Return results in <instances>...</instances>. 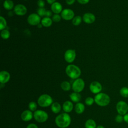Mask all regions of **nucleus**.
<instances>
[{
  "label": "nucleus",
  "mask_w": 128,
  "mask_h": 128,
  "mask_svg": "<svg viewBox=\"0 0 128 128\" xmlns=\"http://www.w3.org/2000/svg\"><path fill=\"white\" fill-rule=\"evenodd\" d=\"M71 122V118L68 113H62L58 115L55 118L56 125L60 128L68 127Z\"/></svg>",
  "instance_id": "1"
},
{
  "label": "nucleus",
  "mask_w": 128,
  "mask_h": 128,
  "mask_svg": "<svg viewBox=\"0 0 128 128\" xmlns=\"http://www.w3.org/2000/svg\"><path fill=\"white\" fill-rule=\"evenodd\" d=\"M94 102L99 106H106L110 101V97L108 94L104 92H100L96 94L94 98Z\"/></svg>",
  "instance_id": "2"
},
{
  "label": "nucleus",
  "mask_w": 128,
  "mask_h": 128,
  "mask_svg": "<svg viewBox=\"0 0 128 128\" xmlns=\"http://www.w3.org/2000/svg\"><path fill=\"white\" fill-rule=\"evenodd\" d=\"M66 72L68 76L72 79H76L81 74L80 69L74 64H69L66 68Z\"/></svg>",
  "instance_id": "3"
},
{
  "label": "nucleus",
  "mask_w": 128,
  "mask_h": 128,
  "mask_svg": "<svg viewBox=\"0 0 128 128\" xmlns=\"http://www.w3.org/2000/svg\"><path fill=\"white\" fill-rule=\"evenodd\" d=\"M52 98L48 94L40 95L38 100V104L41 107H48L52 105Z\"/></svg>",
  "instance_id": "4"
},
{
  "label": "nucleus",
  "mask_w": 128,
  "mask_h": 128,
  "mask_svg": "<svg viewBox=\"0 0 128 128\" xmlns=\"http://www.w3.org/2000/svg\"><path fill=\"white\" fill-rule=\"evenodd\" d=\"M34 118L38 122H46L48 118V113L42 110H36L34 113Z\"/></svg>",
  "instance_id": "5"
},
{
  "label": "nucleus",
  "mask_w": 128,
  "mask_h": 128,
  "mask_svg": "<svg viewBox=\"0 0 128 128\" xmlns=\"http://www.w3.org/2000/svg\"><path fill=\"white\" fill-rule=\"evenodd\" d=\"M85 83L84 80L80 78L76 79L72 84V89L74 92L80 93L82 92L84 88Z\"/></svg>",
  "instance_id": "6"
},
{
  "label": "nucleus",
  "mask_w": 128,
  "mask_h": 128,
  "mask_svg": "<svg viewBox=\"0 0 128 128\" xmlns=\"http://www.w3.org/2000/svg\"><path fill=\"white\" fill-rule=\"evenodd\" d=\"M116 110L118 114L124 116L128 112V104L126 102L120 100L116 104Z\"/></svg>",
  "instance_id": "7"
},
{
  "label": "nucleus",
  "mask_w": 128,
  "mask_h": 128,
  "mask_svg": "<svg viewBox=\"0 0 128 128\" xmlns=\"http://www.w3.org/2000/svg\"><path fill=\"white\" fill-rule=\"evenodd\" d=\"M40 16L36 14L32 13L30 14L27 18L28 22L32 26H36L40 24Z\"/></svg>",
  "instance_id": "8"
},
{
  "label": "nucleus",
  "mask_w": 128,
  "mask_h": 128,
  "mask_svg": "<svg viewBox=\"0 0 128 128\" xmlns=\"http://www.w3.org/2000/svg\"><path fill=\"white\" fill-rule=\"evenodd\" d=\"M76 56V52L75 50L69 49L66 51L64 57L66 61L68 63H71L74 61Z\"/></svg>",
  "instance_id": "9"
},
{
  "label": "nucleus",
  "mask_w": 128,
  "mask_h": 128,
  "mask_svg": "<svg viewBox=\"0 0 128 128\" xmlns=\"http://www.w3.org/2000/svg\"><path fill=\"white\" fill-rule=\"evenodd\" d=\"M90 90L92 93L98 94L102 91V86L98 82L94 81L92 82L90 85Z\"/></svg>",
  "instance_id": "10"
},
{
  "label": "nucleus",
  "mask_w": 128,
  "mask_h": 128,
  "mask_svg": "<svg viewBox=\"0 0 128 128\" xmlns=\"http://www.w3.org/2000/svg\"><path fill=\"white\" fill-rule=\"evenodd\" d=\"M74 11L70 8H65L61 12V16L64 20H72L74 17Z\"/></svg>",
  "instance_id": "11"
},
{
  "label": "nucleus",
  "mask_w": 128,
  "mask_h": 128,
  "mask_svg": "<svg viewBox=\"0 0 128 128\" xmlns=\"http://www.w3.org/2000/svg\"><path fill=\"white\" fill-rule=\"evenodd\" d=\"M14 11L16 15L22 16L26 14L27 12V8L24 4H18L14 6Z\"/></svg>",
  "instance_id": "12"
},
{
  "label": "nucleus",
  "mask_w": 128,
  "mask_h": 128,
  "mask_svg": "<svg viewBox=\"0 0 128 128\" xmlns=\"http://www.w3.org/2000/svg\"><path fill=\"white\" fill-rule=\"evenodd\" d=\"M82 20L86 24H90L93 23L96 20L95 16L90 12H87L84 14L82 17Z\"/></svg>",
  "instance_id": "13"
},
{
  "label": "nucleus",
  "mask_w": 128,
  "mask_h": 128,
  "mask_svg": "<svg viewBox=\"0 0 128 128\" xmlns=\"http://www.w3.org/2000/svg\"><path fill=\"white\" fill-rule=\"evenodd\" d=\"M34 116V114L30 110H25L21 114V118L23 121L28 122Z\"/></svg>",
  "instance_id": "14"
},
{
  "label": "nucleus",
  "mask_w": 128,
  "mask_h": 128,
  "mask_svg": "<svg viewBox=\"0 0 128 128\" xmlns=\"http://www.w3.org/2000/svg\"><path fill=\"white\" fill-rule=\"evenodd\" d=\"M10 73L6 70H2L0 72V82L2 84H4L8 82L10 79Z\"/></svg>",
  "instance_id": "15"
},
{
  "label": "nucleus",
  "mask_w": 128,
  "mask_h": 128,
  "mask_svg": "<svg viewBox=\"0 0 128 128\" xmlns=\"http://www.w3.org/2000/svg\"><path fill=\"white\" fill-rule=\"evenodd\" d=\"M51 10L55 14H58L62 12V4L58 2H54L51 5Z\"/></svg>",
  "instance_id": "16"
},
{
  "label": "nucleus",
  "mask_w": 128,
  "mask_h": 128,
  "mask_svg": "<svg viewBox=\"0 0 128 128\" xmlns=\"http://www.w3.org/2000/svg\"><path fill=\"white\" fill-rule=\"evenodd\" d=\"M62 109L65 112L69 113L72 111L74 108L73 104L70 101H66L62 104Z\"/></svg>",
  "instance_id": "17"
},
{
  "label": "nucleus",
  "mask_w": 128,
  "mask_h": 128,
  "mask_svg": "<svg viewBox=\"0 0 128 128\" xmlns=\"http://www.w3.org/2000/svg\"><path fill=\"white\" fill-rule=\"evenodd\" d=\"M70 98L74 102H79L81 100V96L78 92H73L70 95Z\"/></svg>",
  "instance_id": "18"
},
{
  "label": "nucleus",
  "mask_w": 128,
  "mask_h": 128,
  "mask_svg": "<svg viewBox=\"0 0 128 128\" xmlns=\"http://www.w3.org/2000/svg\"><path fill=\"white\" fill-rule=\"evenodd\" d=\"M85 109L84 105L82 102H78L74 106V110L76 113L81 114L84 112Z\"/></svg>",
  "instance_id": "19"
},
{
  "label": "nucleus",
  "mask_w": 128,
  "mask_h": 128,
  "mask_svg": "<svg viewBox=\"0 0 128 128\" xmlns=\"http://www.w3.org/2000/svg\"><path fill=\"white\" fill-rule=\"evenodd\" d=\"M61 106L58 102H54L51 105V110L54 114H58L61 110Z\"/></svg>",
  "instance_id": "20"
},
{
  "label": "nucleus",
  "mask_w": 128,
  "mask_h": 128,
  "mask_svg": "<svg viewBox=\"0 0 128 128\" xmlns=\"http://www.w3.org/2000/svg\"><path fill=\"white\" fill-rule=\"evenodd\" d=\"M52 20L48 17H44L41 20V24L44 27H50L52 26Z\"/></svg>",
  "instance_id": "21"
},
{
  "label": "nucleus",
  "mask_w": 128,
  "mask_h": 128,
  "mask_svg": "<svg viewBox=\"0 0 128 128\" xmlns=\"http://www.w3.org/2000/svg\"><path fill=\"white\" fill-rule=\"evenodd\" d=\"M3 6L6 10H11L14 6V4L12 0H6L3 4Z\"/></svg>",
  "instance_id": "22"
},
{
  "label": "nucleus",
  "mask_w": 128,
  "mask_h": 128,
  "mask_svg": "<svg viewBox=\"0 0 128 128\" xmlns=\"http://www.w3.org/2000/svg\"><path fill=\"white\" fill-rule=\"evenodd\" d=\"M86 128H96V122L92 119H88L85 122Z\"/></svg>",
  "instance_id": "23"
},
{
  "label": "nucleus",
  "mask_w": 128,
  "mask_h": 128,
  "mask_svg": "<svg viewBox=\"0 0 128 128\" xmlns=\"http://www.w3.org/2000/svg\"><path fill=\"white\" fill-rule=\"evenodd\" d=\"M60 87L62 90L64 91H68L71 88V85L68 82L64 81L61 83Z\"/></svg>",
  "instance_id": "24"
},
{
  "label": "nucleus",
  "mask_w": 128,
  "mask_h": 128,
  "mask_svg": "<svg viewBox=\"0 0 128 128\" xmlns=\"http://www.w3.org/2000/svg\"><path fill=\"white\" fill-rule=\"evenodd\" d=\"M120 94L124 98H128V88L126 86L122 87L120 90Z\"/></svg>",
  "instance_id": "25"
},
{
  "label": "nucleus",
  "mask_w": 128,
  "mask_h": 128,
  "mask_svg": "<svg viewBox=\"0 0 128 128\" xmlns=\"http://www.w3.org/2000/svg\"><path fill=\"white\" fill-rule=\"evenodd\" d=\"M0 36L1 37L4 39V40H6L8 39L10 36V32L8 30L4 29L1 30L0 32Z\"/></svg>",
  "instance_id": "26"
},
{
  "label": "nucleus",
  "mask_w": 128,
  "mask_h": 128,
  "mask_svg": "<svg viewBox=\"0 0 128 128\" xmlns=\"http://www.w3.org/2000/svg\"><path fill=\"white\" fill-rule=\"evenodd\" d=\"M82 18L81 16H74L73 18V19L72 20V23L74 26H78L79 24H80L82 22Z\"/></svg>",
  "instance_id": "27"
},
{
  "label": "nucleus",
  "mask_w": 128,
  "mask_h": 128,
  "mask_svg": "<svg viewBox=\"0 0 128 128\" xmlns=\"http://www.w3.org/2000/svg\"><path fill=\"white\" fill-rule=\"evenodd\" d=\"M7 25L6 21V19L2 16H0V30H4Z\"/></svg>",
  "instance_id": "28"
},
{
  "label": "nucleus",
  "mask_w": 128,
  "mask_h": 128,
  "mask_svg": "<svg viewBox=\"0 0 128 128\" xmlns=\"http://www.w3.org/2000/svg\"><path fill=\"white\" fill-rule=\"evenodd\" d=\"M28 108L32 112H35L37 108V104L34 102H30L28 104Z\"/></svg>",
  "instance_id": "29"
},
{
  "label": "nucleus",
  "mask_w": 128,
  "mask_h": 128,
  "mask_svg": "<svg viewBox=\"0 0 128 128\" xmlns=\"http://www.w3.org/2000/svg\"><path fill=\"white\" fill-rule=\"evenodd\" d=\"M94 100L92 97L88 96L86 98L85 100V104L87 106H92L94 103Z\"/></svg>",
  "instance_id": "30"
},
{
  "label": "nucleus",
  "mask_w": 128,
  "mask_h": 128,
  "mask_svg": "<svg viewBox=\"0 0 128 128\" xmlns=\"http://www.w3.org/2000/svg\"><path fill=\"white\" fill-rule=\"evenodd\" d=\"M46 10L44 8H39L37 10L38 14L40 16H45L46 15Z\"/></svg>",
  "instance_id": "31"
},
{
  "label": "nucleus",
  "mask_w": 128,
  "mask_h": 128,
  "mask_svg": "<svg viewBox=\"0 0 128 128\" xmlns=\"http://www.w3.org/2000/svg\"><path fill=\"white\" fill-rule=\"evenodd\" d=\"M61 18H62L61 16L59 15L58 14H54L53 16H52V21H54V22H59Z\"/></svg>",
  "instance_id": "32"
},
{
  "label": "nucleus",
  "mask_w": 128,
  "mask_h": 128,
  "mask_svg": "<svg viewBox=\"0 0 128 128\" xmlns=\"http://www.w3.org/2000/svg\"><path fill=\"white\" fill-rule=\"evenodd\" d=\"M115 121L118 123H120L124 120V116L118 114L115 117Z\"/></svg>",
  "instance_id": "33"
},
{
  "label": "nucleus",
  "mask_w": 128,
  "mask_h": 128,
  "mask_svg": "<svg viewBox=\"0 0 128 128\" xmlns=\"http://www.w3.org/2000/svg\"><path fill=\"white\" fill-rule=\"evenodd\" d=\"M37 4L39 8H44V6L45 5L44 2L43 0H38Z\"/></svg>",
  "instance_id": "34"
},
{
  "label": "nucleus",
  "mask_w": 128,
  "mask_h": 128,
  "mask_svg": "<svg viewBox=\"0 0 128 128\" xmlns=\"http://www.w3.org/2000/svg\"><path fill=\"white\" fill-rule=\"evenodd\" d=\"M78 2L80 4H88L90 0H77Z\"/></svg>",
  "instance_id": "35"
},
{
  "label": "nucleus",
  "mask_w": 128,
  "mask_h": 128,
  "mask_svg": "<svg viewBox=\"0 0 128 128\" xmlns=\"http://www.w3.org/2000/svg\"><path fill=\"white\" fill-rule=\"evenodd\" d=\"M26 128H38L37 126V125H36V124H34V123H32V124H29L26 126Z\"/></svg>",
  "instance_id": "36"
},
{
  "label": "nucleus",
  "mask_w": 128,
  "mask_h": 128,
  "mask_svg": "<svg viewBox=\"0 0 128 128\" xmlns=\"http://www.w3.org/2000/svg\"><path fill=\"white\" fill-rule=\"evenodd\" d=\"M52 15V12L50 11V10H46V17H48L50 18V16H51Z\"/></svg>",
  "instance_id": "37"
},
{
  "label": "nucleus",
  "mask_w": 128,
  "mask_h": 128,
  "mask_svg": "<svg viewBox=\"0 0 128 128\" xmlns=\"http://www.w3.org/2000/svg\"><path fill=\"white\" fill-rule=\"evenodd\" d=\"M66 3L68 5L72 4L76 1V0H66Z\"/></svg>",
  "instance_id": "38"
},
{
  "label": "nucleus",
  "mask_w": 128,
  "mask_h": 128,
  "mask_svg": "<svg viewBox=\"0 0 128 128\" xmlns=\"http://www.w3.org/2000/svg\"><path fill=\"white\" fill-rule=\"evenodd\" d=\"M124 121L128 124V113L124 116Z\"/></svg>",
  "instance_id": "39"
},
{
  "label": "nucleus",
  "mask_w": 128,
  "mask_h": 128,
  "mask_svg": "<svg viewBox=\"0 0 128 128\" xmlns=\"http://www.w3.org/2000/svg\"><path fill=\"white\" fill-rule=\"evenodd\" d=\"M46 1L48 4H51L54 3V2H56V0H46Z\"/></svg>",
  "instance_id": "40"
},
{
  "label": "nucleus",
  "mask_w": 128,
  "mask_h": 128,
  "mask_svg": "<svg viewBox=\"0 0 128 128\" xmlns=\"http://www.w3.org/2000/svg\"><path fill=\"white\" fill-rule=\"evenodd\" d=\"M96 128H104V127L102 125H99V126H97Z\"/></svg>",
  "instance_id": "41"
},
{
  "label": "nucleus",
  "mask_w": 128,
  "mask_h": 128,
  "mask_svg": "<svg viewBox=\"0 0 128 128\" xmlns=\"http://www.w3.org/2000/svg\"><path fill=\"white\" fill-rule=\"evenodd\" d=\"M38 26V28H42V24H39Z\"/></svg>",
  "instance_id": "42"
},
{
  "label": "nucleus",
  "mask_w": 128,
  "mask_h": 128,
  "mask_svg": "<svg viewBox=\"0 0 128 128\" xmlns=\"http://www.w3.org/2000/svg\"></svg>",
  "instance_id": "43"
}]
</instances>
